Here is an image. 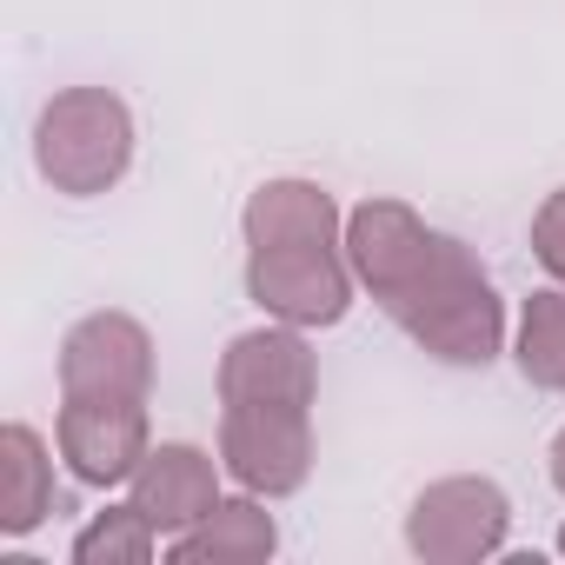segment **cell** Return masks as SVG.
Returning a JSON list of instances; mask_svg holds the SVG:
<instances>
[{
    "instance_id": "6da1fadb",
    "label": "cell",
    "mask_w": 565,
    "mask_h": 565,
    "mask_svg": "<svg viewBox=\"0 0 565 565\" xmlns=\"http://www.w3.org/2000/svg\"><path fill=\"white\" fill-rule=\"evenodd\" d=\"M347 259L386 320L446 366H492L505 347V307L479 259L433 233L406 200H360L347 213Z\"/></svg>"
},
{
    "instance_id": "7a4b0ae2",
    "label": "cell",
    "mask_w": 565,
    "mask_h": 565,
    "mask_svg": "<svg viewBox=\"0 0 565 565\" xmlns=\"http://www.w3.org/2000/svg\"><path fill=\"white\" fill-rule=\"evenodd\" d=\"M34 167L54 193L94 200L134 167V114L107 87H67L34 120Z\"/></svg>"
},
{
    "instance_id": "3957f363",
    "label": "cell",
    "mask_w": 565,
    "mask_h": 565,
    "mask_svg": "<svg viewBox=\"0 0 565 565\" xmlns=\"http://www.w3.org/2000/svg\"><path fill=\"white\" fill-rule=\"evenodd\" d=\"M220 466L259 499L300 492L313 472V406H287V399L220 406Z\"/></svg>"
},
{
    "instance_id": "277c9868",
    "label": "cell",
    "mask_w": 565,
    "mask_h": 565,
    "mask_svg": "<svg viewBox=\"0 0 565 565\" xmlns=\"http://www.w3.org/2000/svg\"><path fill=\"white\" fill-rule=\"evenodd\" d=\"M353 259L340 246H246V300L287 327H340L353 307Z\"/></svg>"
},
{
    "instance_id": "5b68a950",
    "label": "cell",
    "mask_w": 565,
    "mask_h": 565,
    "mask_svg": "<svg viewBox=\"0 0 565 565\" xmlns=\"http://www.w3.org/2000/svg\"><path fill=\"white\" fill-rule=\"evenodd\" d=\"M505 532H512V499L472 472L433 479L406 512V545L426 565H479L505 545Z\"/></svg>"
},
{
    "instance_id": "8992f818",
    "label": "cell",
    "mask_w": 565,
    "mask_h": 565,
    "mask_svg": "<svg viewBox=\"0 0 565 565\" xmlns=\"http://www.w3.org/2000/svg\"><path fill=\"white\" fill-rule=\"evenodd\" d=\"M61 459L81 486H127L147 459V399L127 393H61L54 419Z\"/></svg>"
},
{
    "instance_id": "52a82bcc",
    "label": "cell",
    "mask_w": 565,
    "mask_h": 565,
    "mask_svg": "<svg viewBox=\"0 0 565 565\" xmlns=\"http://www.w3.org/2000/svg\"><path fill=\"white\" fill-rule=\"evenodd\" d=\"M147 386H153V340L134 313H87L61 340V393L147 399Z\"/></svg>"
},
{
    "instance_id": "ba28073f",
    "label": "cell",
    "mask_w": 565,
    "mask_h": 565,
    "mask_svg": "<svg viewBox=\"0 0 565 565\" xmlns=\"http://www.w3.org/2000/svg\"><path fill=\"white\" fill-rule=\"evenodd\" d=\"M320 393V366H313V347L300 340V327H259V333H239L226 353H220V406L233 399H287V406H313Z\"/></svg>"
},
{
    "instance_id": "9c48e42d",
    "label": "cell",
    "mask_w": 565,
    "mask_h": 565,
    "mask_svg": "<svg viewBox=\"0 0 565 565\" xmlns=\"http://www.w3.org/2000/svg\"><path fill=\"white\" fill-rule=\"evenodd\" d=\"M127 486H134V505L160 532H186V525H200L220 505V466L200 446H186V439L147 446V459H140V472Z\"/></svg>"
},
{
    "instance_id": "30bf717a",
    "label": "cell",
    "mask_w": 565,
    "mask_h": 565,
    "mask_svg": "<svg viewBox=\"0 0 565 565\" xmlns=\"http://www.w3.org/2000/svg\"><path fill=\"white\" fill-rule=\"evenodd\" d=\"M340 206L320 180H259L239 206L246 246H340Z\"/></svg>"
},
{
    "instance_id": "8fae6325",
    "label": "cell",
    "mask_w": 565,
    "mask_h": 565,
    "mask_svg": "<svg viewBox=\"0 0 565 565\" xmlns=\"http://www.w3.org/2000/svg\"><path fill=\"white\" fill-rule=\"evenodd\" d=\"M279 532H273V512L259 505V492L246 499H220L200 525L173 532L167 539V558H200V565H253V558H273Z\"/></svg>"
},
{
    "instance_id": "7c38bea8",
    "label": "cell",
    "mask_w": 565,
    "mask_h": 565,
    "mask_svg": "<svg viewBox=\"0 0 565 565\" xmlns=\"http://www.w3.org/2000/svg\"><path fill=\"white\" fill-rule=\"evenodd\" d=\"M54 512V459L34 426H0V532L28 539Z\"/></svg>"
},
{
    "instance_id": "4fadbf2b",
    "label": "cell",
    "mask_w": 565,
    "mask_h": 565,
    "mask_svg": "<svg viewBox=\"0 0 565 565\" xmlns=\"http://www.w3.org/2000/svg\"><path fill=\"white\" fill-rule=\"evenodd\" d=\"M519 373L545 393H565V287H545L519 313Z\"/></svg>"
},
{
    "instance_id": "5bb4252c",
    "label": "cell",
    "mask_w": 565,
    "mask_h": 565,
    "mask_svg": "<svg viewBox=\"0 0 565 565\" xmlns=\"http://www.w3.org/2000/svg\"><path fill=\"white\" fill-rule=\"evenodd\" d=\"M160 552V525L127 499V505H107L81 525L74 539V565H140Z\"/></svg>"
},
{
    "instance_id": "9a60e30c",
    "label": "cell",
    "mask_w": 565,
    "mask_h": 565,
    "mask_svg": "<svg viewBox=\"0 0 565 565\" xmlns=\"http://www.w3.org/2000/svg\"><path fill=\"white\" fill-rule=\"evenodd\" d=\"M532 253H539V266L565 287V186L545 193V206L532 213Z\"/></svg>"
},
{
    "instance_id": "2e32d148",
    "label": "cell",
    "mask_w": 565,
    "mask_h": 565,
    "mask_svg": "<svg viewBox=\"0 0 565 565\" xmlns=\"http://www.w3.org/2000/svg\"><path fill=\"white\" fill-rule=\"evenodd\" d=\"M552 486H558V492H565V433H558V439H552Z\"/></svg>"
},
{
    "instance_id": "e0dca14e",
    "label": "cell",
    "mask_w": 565,
    "mask_h": 565,
    "mask_svg": "<svg viewBox=\"0 0 565 565\" xmlns=\"http://www.w3.org/2000/svg\"><path fill=\"white\" fill-rule=\"evenodd\" d=\"M558 552H565V525H558Z\"/></svg>"
}]
</instances>
